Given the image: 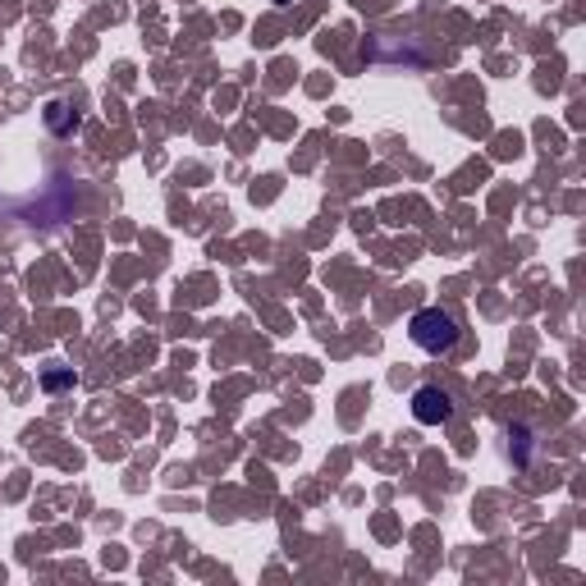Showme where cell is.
I'll return each mask as SVG.
<instances>
[{
  "mask_svg": "<svg viewBox=\"0 0 586 586\" xmlns=\"http://www.w3.org/2000/svg\"><path fill=\"white\" fill-rule=\"evenodd\" d=\"M408 335L417 348L426 353H449L458 344V321L449 312H440V307H421L412 321H408Z\"/></svg>",
  "mask_w": 586,
  "mask_h": 586,
  "instance_id": "1",
  "label": "cell"
},
{
  "mask_svg": "<svg viewBox=\"0 0 586 586\" xmlns=\"http://www.w3.org/2000/svg\"><path fill=\"white\" fill-rule=\"evenodd\" d=\"M412 417H417L421 426H445V421L454 417V399H449L445 390H435V385H421V390L412 394Z\"/></svg>",
  "mask_w": 586,
  "mask_h": 586,
  "instance_id": "2",
  "label": "cell"
},
{
  "mask_svg": "<svg viewBox=\"0 0 586 586\" xmlns=\"http://www.w3.org/2000/svg\"><path fill=\"white\" fill-rule=\"evenodd\" d=\"M46 119H51V128H69V119H64V106H46Z\"/></svg>",
  "mask_w": 586,
  "mask_h": 586,
  "instance_id": "3",
  "label": "cell"
}]
</instances>
